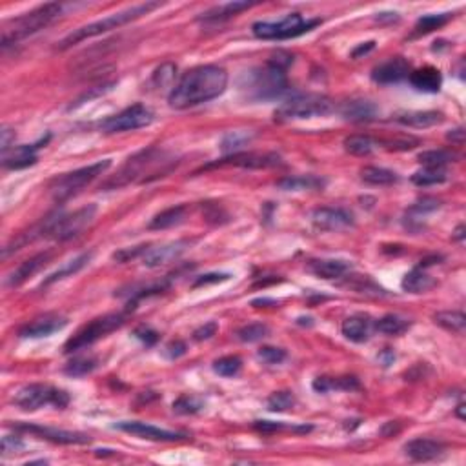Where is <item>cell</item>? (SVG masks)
Segmentation results:
<instances>
[{"mask_svg": "<svg viewBox=\"0 0 466 466\" xmlns=\"http://www.w3.org/2000/svg\"><path fill=\"white\" fill-rule=\"evenodd\" d=\"M266 405L270 412H286L295 406V397L291 391H275L268 397Z\"/></svg>", "mask_w": 466, "mask_h": 466, "instance_id": "45", "label": "cell"}, {"mask_svg": "<svg viewBox=\"0 0 466 466\" xmlns=\"http://www.w3.org/2000/svg\"><path fill=\"white\" fill-rule=\"evenodd\" d=\"M452 15L450 13H443V15H424L417 20L415 24V35H427L430 31L439 30L441 26L448 23Z\"/></svg>", "mask_w": 466, "mask_h": 466, "instance_id": "43", "label": "cell"}, {"mask_svg": "<svg viewBox=\"0 0 466 466\" xmlns=\"http://www.w3.org/2000/svg\"><path fill=\"white\" fill-rule=\"evenodd\" d=\"M446 181H448V170L446 168L424 166L412 175V182L417 186H436Z\"/></svg>", "mask_w": 466, "mask_h": 466, "instance_id": "36", "label": "cell"}, {"mask_svg": "<svg viewBox=\"0 0 466 466\" xmlns=\"http://www.w3.org/2000/svg\"><path fill=\"white\" fill-rule=\"evenodd\" d=\"M341 115L352 122H368L377 115V106L370 101H348L341 106Z\"/></svg>", "mask_w": 466, "mask_h": 466, "instance_id": "26", "label": "cell"}, {"mask_svg": "<svg viewBox=\"0 0 466 466\" xmlns=\"http://www.w3.org/2000/svg\"><path fill=\"white\" fill-rule=\"evenodd\" d=\"M312 222L321 232H339L355 225V219L343 208H319L312 213Z\"/></svg>", "mask_w": 466, "mask_h": 466, "instance_id": "15", "label": "cell"}, {"mask_svg": "<svg viewBox=\"0 0 466 466\" xmlns=\"http://www.w3.org/2000/svg\"><path fill=\"white\" fill-rule=\"evenodd\" d=\"M228 86L226 70L213 64L186 71L168 95V102L175 110H188L222 95Z\"/></svg>", "mask_w": 466, "mask_h": 466, "instance_id": "1", "label": "cell"}, {"mask_svg": "<svg viewBox=\"0 0 466 466\" xmlns=\"http://www.w3.org/2000/svg\"><path fill=\"white\" fill-rule=\"evenodd\" d=\"M321 20H308L299 13H291L284 17L279 23H268V20H260L251 26V31L257 39L263 40H286V39H295V37L308 33L315 26H319Z\"/></svg>", "mask_w": 466, "mask_h": 466, "instance_id": "9", "label": "cell"}, {"mask_svg": "<svg viewBox=\"0 0 466 466\" xmlns=\"http://www.w3.org/2000/svg\"><path fill=\"white\" fill-rule=\"evenodd\" d=\"M188 248V241H175L160 244L157 248H148L142 256V263L146 268H158L164 264H170L182 256Z\"/></svg>", "mask_w": 466, "mask_h": 466, "instance_id": "17", "label": "cell"}, {"mask_svg": "<svg viewBox=\"0 0 466 466\" xmlns=\"http://www.w3.org/2000/svg\"><path fill=\"white\" fill-rule=\"evenodd\" d=\"M381 432H383V436H391V434H399L401 427L397 424V422L390 421V422H386V424H384L383 430H381Z\"/></svg>", "mask_w": 466, "mask_h": 466, "instance_id": "60", "label": "cell"}, {"mask_svg": "<svg viewBox=\"0 0 466 466\" xmlns=\"http://www.w3.org/2000/svg\"><path fill=\"white\" fill-rule=\"evenodd\" d=\"M49 259H51V253H49V251L37 253V256L30 257V259L18 264L17 268L9 273L8 279H6V286H9V288H17V286L24 284L27 279H31L35 273H39L40 270L44 268L46 264L49 263Z\"/></svg>", "mask_w": 466, "mask_h": 466, "instance_id": "18", "label": "cell"}, {"mask_svg": "<svg viewBox=\"0 0 466 466\" xmlns=\"http://www.w3.org/2000/svg\"><path fill=\"white\" fill-rule=\"evenodd\" d=\"M270 328L263 322H250V325H244L242 328L237 330V339L242 343H257V341H263L264 337H268Z\"/></svg>", "mask_w": 466, "mask_h": 466, "instance_id": "42", "label": "cell"}, {"mask_svg": "<svg viewBox=\"0 0 466 466\" xmlns=\"http://www.w3.org/2000/svg\"><path fill=\"white\" fill-rule=\"evenodd\" d=\"M410 75V62L403 57H393L390 61L379 64L372 71V79L379 84H393L401 82Z\"/></svg>", "mask_w": 466, "mask_h": 466, "instance_id": "19", "label": "cell"}, {"mask_svg": "<svg viewBox=\"0 0 466 466\" xmlns=\"http://www.w3.org/2000/svg\"><path fill=\"white\" fill-rule=\"evenodd\" d=\"M92 257H93V253H80V256L75 257V259L68 260V263L62 264L57 272H53L51 275H49V277L42 282V286H49V284H53V282L62 281V279L73 277L75 273H79L80 270H82L84 266L89 263V260H92Z\"/></svg>", "mask_w": 466, "mask_h": 466, "instance_id": "32", "label": "cell"}, {"mask_svg": "<svg viewBox=\"0 0 466 466\" xmlns=\"http://www.w3.org/2000/svg\"><path fill=\"white\" fill-rule=\"evenodd\" d=\"M408 79L414 88H417L419 92H427V93H437L441 89V84H443L441 71L434 66L419 68V70L410 73Z\"/></svg>", "mask_w": 466, "mask_h": 466, "instance_id": "24", "label": "cell"}, {"mask_svg": "<svg viewBox=\"0 0 466 466\" xmlns=\"http://www.w3.org/2000/svg\"><path fill=\"white\" fill-rule=\"evenodd\" d=\"M462 408H465V405H459V406H458V415H459V419H465V414H462Z\"/></svg>", "mask_w": 466, "mask_h": 466, "instance_id": "62", "label": "cell"}, {"mask_svg": "<svg viewBox=\"0 0 466 466\" xmlns=\"http://www.w3.org/2000/svg\"><path fill=\"white\" fill-rule=\"evenodd\" d=\"M401 286H403V290L408 291V294H424V291L432 290V288L436 286V279L430 277V275L422 272L421 268H415L410 273H406Z\"/></svg>", "mask_w": 466, "mask_h": 466, "instance_id": "30", "label": "cell"}, {"mask_svg": "<svg viewBox=\"0 0 466 466\" xmlns=\"http://www.w3.org/2000/svg\"><path fill=\"white\" fill-rule=\"evenodd\" d=\"M186 350H188L186 343H182V341H172V343H168L166 346H164L163 353L166 359H170V361H175V359H179V357L184 355Z\"/></svg>", "mask_w": 466, "mask_h": 466, "instance_id": "51", "label": "cell"}, {"mask_svg": "<svg viewBox=\"0 0 466 466\" xmlns=\"http://www.w3.org/2000/svg\"><path fill=\"white\" fill-rule=\"evenodd\" d=\"M15 405L24 412H35L42 406H55V408H66L70 405V396L68 391L61 388L49 386V384H27L20 388L15 396Z\"/></svg>", "mask_w": 466, "mask_h": 466, "instance_id": "10", "label": "cell"}, {"mask_svg": "<svg viewBox=\"0 0 466 466\" xmlns=\"http://www.w3.org/2000/svg\"><path fill=\"white\" fill-rule=\"evenodd\" d=\"M361 179L372 186H390L399 181L396 172L379 166H366L361 170Z\"/></svg>", "mask_w": 466, "mask_h": 466, "instance_id": "33", "label": "cell"}, {"mask_svg": "<svg viewBox=\"0 0 466 466\" xmlns=\"http://www.w3.org/2000/svg\"><path fill=\"white\" fill-rule=\"evenodd\" d=\"M111 166L110 158H104V160H99L95 164H89V166H84L75 170V172L64 173V175L57 177L55 181L51 182V195L57 203H64L68 199H71L73 195H77L79 191H82L88 184H92L97 177H101L102 173Z\"/></svg>", "mask_w": 466, "mask_h": 466, "instance_id": "7", "label": "cell"}, {"mask_svg": "<svg viewBox=\"0 0 466 466\" xmlns=\"http://www.w3.org/2000/svg\"><path fill=\"white\" fill-rule=\"evenodd\" d=\"M126 322V313H106V315L93 319L92 322L84 325L73 337L64 344V352L73 353L84 350V348L92 346L97 341L104 339L106 335H110L117 328Z\"/></svg>", "mask_w": 466, "mask_h": 466, "instance_id": "8", "label": "cell"}, {"mask_svg": "<svg viewBox=\"0 0 466 466\" xmlns=\"http://www.w3.org/2000/svg\"><path fill=\"white\" fill-rule=\"evenodd\" d=\"M253 428L263 434H275V432H284V430H291V432H306L312 430V427H286L284 422L279 421H256L253 422Z\"/></svg>", "mask_w": 466, "mask_h": 466, "instance_id": "47", "label": "cell"}, {"mask_svg": "<svg viewBox=\"0 0 466 466\" xmlns=\"http://www.w3.org/2000/svg\"><path fill=\"white\" fill-rule=\"evenodd\" d=\"M257 357H259L263 363H266V365H281L286 359V352L282 348L263 346L259 352H257Z\"/></svg>", "mask_w": 466, "mask_h": 466, "instance_id": "49", "label": "cell"}, {"mask_svg": "<svg viewBox=\"0 0 466 466\" xmlns=\"http://www.w3.org/2000/svg\"><path fill=\"white\" fill-rule=\"evenodd\" d=\"M135 335L141 339L142 343L148 344V346H151V344L157 343V339H158L157 332H153L151 328H148V326H141V328H137Z\"/></svg>", "mask_w": 466, "mask_h": 466, "instance_id": "55", "label": "cell"}, {"mask_svg": "<svg viewBox=\"0 0 466 466\" xmlns=\"http://www.w3.org/2000/svg\"><path fill=\"white\" fill-rule=\"evenodd\" d=\"M15 428L57 444H88L89 441H92V437L82 434V432L61 430V428L39 427V424H15Z\"/></svg>", "mask_w": 466, "mask_h": 466, "instance_id": "14", "label": "cell"}, {"mask_svg": "<svg viewBox=\"0 0 466 466\" xmlns=\"http://www.w3.org/2000/svg\"><path fill=\"white\" fill-rule=\"evenodd\" d=\"M175 73H177V66L175 64H170V62H166V64H163L160 68H157L153 73V84L157 86V88H173V79H175Z\"/></svg>", "mask_w": 466, "mask_h": 466, "instance_id": "46", "label": "cell"}, {"mask_svg": "<svg viewBox=\"0 0 466 466\" xmlns=\"http://www.w3.org/2000/svg\"><path fill=\"white\" fill-rule=\"evenodd\" d=\"M251 6H256L253 2H228V4L217 6V8L210 9L206 13H203L201 20L206 23H217V20H225V18L233 17V15L241 13L244 9H250Z\"/></svg>", "mask_w": 466, "mask_h": 466, "instance_id": "34", "label": "cell"}, {"mask_svg": "<svg viewBox=\"0 0 466 466\" xmlns=\"http://www.w3.org/2000/svg\"><path fill=\"white\" fill-rule=\"evenodd\" d=\"M439 206L441 203L439 201H436V199H422V201H419L417 204H414V206L410 208V213H419V215H422V213L436 211Z\"/></svg>", "mask_w": 466, "mask_h": 466, "instance_id": "53", "label": "cell"}, {"mask_svg": "<svg viewBox=\"0 0 466 466\" xmlns=\"http://www.w3.org/2000/svg\"><path fill=\"white\" fill-rule=\"evenodd\" d=\"M397 122L408 128H432L443 122V113L439 111H406L397 115Z\"/></svg>", "mask_w": 466, "mask_h": 466, "instance_id": "27", "label": "cell"}, {"mask_svg": "<svg viewBox=\"0 0 466 466\" xmlns=\"http://www.w3.org/2000/svg\"><path fill=\"white\" fill-rule=\"evenodd\" d=\"M446 139H448V141H452V144L461 146L462 142H465V130H462V128L452 130V132L446 135Z\"/></svg>", "mask_w": 466, "mask_h": 466, "instance_id": "58", "label": "cell"}, {"mask_svg": "<svg viewBox=\"0 0 466 466\" xmlns=\"http://www.w3.org/2000/svg\"><path fill=\"white\" fill-rule=\"evenodd\" d=\"M313 390L317 393H328V391H352V390H359L361 384L357 381V377H352V375H344V377H317L313 381Z\"/></svg>", "mask_w": 466, "mask_h": 466, "instance_id": "28", "label": "cell"}, {"mask_svg": "<svg viewBox=\"0 0 466 466\" xmlns=\"http://www.w3.org/2000/svg\"><path fill=\"white\" fill-rule=\"evenodd\" d=\"M282 158L277 153H256V151H239V153L226 155L225 158L204 166L206 170L219 166H237L246 170H266V168L281 166Z\"/></svg>", "mask_w": 466, "mask_h": 466, "instance_id": "13", "label": "cell"}, {"mask_svg": "<svg viewBox=\"0 0 466 466\" xmlns=\"http://www.w3.org/2000/svg\"><path fill=\"white\" fill-rule=\"evenodd\" d=\"M241 92L248 101L268 102L281 99L288 92L286 70L266 62V66L250 70L241 82Z\"/></svg>", "mask_w": 466, "mask_h": 466, "instance_id": "2", "label": "cell"}, {"mask_svg": "<svg viewBox=\"0 0 466 466\" xmlns=\"http://www.w3.org/2000/svg\"><path fill=\"white\" fill-rule=\"evenodd\" d=\"M42 144V142H40ZM40 144H31V146H17L11 151L4 153V168L8 170H23V168L33 166L37 163V150Z\"/></svg>", "mask_w": 466, "mask_h": 466, "instance_id": "25", "label": "cell"}, {"mask_svg": "<svg viewBox=\"0 0 466 466\" xmlns=\"http://www.w3.org/2000/svg\"><path fill=\"white\" fill-rule=\"evenodd\" d=\"M68 321L64 317L58 315H44L35 321L27 322L24 328H20L18 335L23 339H40V337H49L55 332H61Z\"/></svg>", "mask_w": 466, "mask_h": 466, "instance_id": "20", "label": "cell"}, {"mask_svg": "<svg viewBox=\"0 0 466 466\" xmlns=\"http://www.w3.org/2000/svg\"><path fill=\"white\" fill-rule=\"evenodd\" d=\"M228 279H229V273H208V275H203V277H199L197 281L194 282V288L206 284H215V282L228 281Z\"/></svg>", "mask_w": 466, "mask_h": 466, "instance_id": "54", "label": "cell"}, {"mask_svg": "<svg viewBox=\"0 0 466 466\" xmlns=\"http://www.w3.org/2000/svg\"><path fill=\"white\" fill-rule=\"evenodd\" d=\"M201 408H203V403L195 399L194 396H181L173 403V412L181 415L197 414V412H201Z\"/></svg>", "mask_w": 466, "mask_h": 466, "instance_id": "48", "label": "cell"}, {"mask_svg": "<svg viewBox=\"0 0 466 466\" xmlns=\"http://www.w3.org/2000/svg\"><path fill=\"white\" fill-rule=\"evenodd\" d=\"M374 330V321L365 313H355V315L346 317L341 326L344 337L352 343H366Z\"/></svg>", "mask_w": 466, "mask_h": 466, "instance_id": "22", "label": "cell"}, {"mask_svg": "<svg viewBox=\"0 0 466 466\" xmlns=\"http://www.w3.org/2000/svg\"><path fill=\"white\" fill-rule=\"evenodd\" d=\"M251 139H253V133L251 132H229L222 137L220 141V150L226 155H233L241 151L242 146L250 144Z\"/></svg>", "mask_w": 466, "mask_h": 466, "instance_id": "41", "label": "cell"}, {"mask_svg": "<svg viewBox=\"0 0 466 466\" xmlns=\"http://www.w3.org/2000/svg\"><path fill=\"white\" fill-rule=\"evenodd\" d=\"M186 213H188L186 206L168 208V210L160 211V213H157V215L151 219V222L148 225V228L150 229H168V228H173V226H179L181 222H184Z\"/></svg>", "mask_w": 466, "mask_h": 466, "instance_id": "31", "label": "cell"}, {"mask_svg": "<svg viewBox=\"0 0 466 466\" xmlns=\"http://www.w3.org/2000/svg\"><path fill=\"white\" fill-rule=\"evenodd\" d=\"M217 330H219V325H217L215 321L204 322L203 326H199L197 330L194 332V339L199 341V343H203V341H208V339L213 337V335L217 334Z\"/></svg>", "mask_w": 466, "mask_h": 466, "instance_id": "52", "label": "cell"}, {"mask_svg": "<svg viewBox=\"0 0 466 466\" xmlns=\"http://www.w3.org/2000/svg\"><path fill=\"white\" fill-rule=\"evenodd\" d=\"M170 160L166 158L164 151H158L155 148L150 150H142L137 155L130 157L126 160L122 168H120L117 175L111 177L110 181L104 182L102 188L104 189H117L122 188V186H128L132 182H146L155 177H164V173H168L166 170H158L157 164H168Z\"/></svg>", "mask_w": 466, "mask_h": 466, "instance_id": "3", "label": "cell"}, {"mask_svg": "<svg viewBox=\"0 0 466 466\" xmlns=\"http://www.w3.org/2000/svg\"><path fill=\"white\" fill-rule=\"evenodd\" d=\"M18 448H23V441L18 439V437L6 436L4 439H2V452H4V455L17 452Z\"/></svg>", "mask_w": 466, "mask_h": 466, "instance_id": "56", "label": "cell"}, {"mask_svg": "<svg viewBox=\"0 0 466 466\" xmlns=\"http://www.w3.org/2000/svg\"><path fill=\"white\" fill-rule=\"evenodd\" d=\"M444 452V444L441 441L428 439V437H419V439L410 441L405 444V453L414 461H432V459L441 458Z\"/></svg>", "mask_w": 466, "mask_h": 466, "instance_id": "21", "label": "cell"}, {"mask_svg": "<svg viewBox=\"0 0 466 466\" xmlns=\"http://www.w3.org/2000/svg\"><path fill=\"white\" fill-rule=\"evenodd\" d=\"M146 250H148V246H135V248H122V250L115 251L113 253V259L119 260V263H128V260H133L137 259L139 256H144Z\"/></svg>", "mask_w": 466, "mask_h": 466, "instance_id": "50", "label": "cell"}, {"mask_svg": "<svg viewBox=\"0 0 466 466\" xmlns=\"http://www.w3.org/2000/svg\"><path fill=\"white\" fill-rule=\"evenodd\" d=\"M326 181L317 175H294L284 177L277 182V186L284 191H304V189H321Z\"/></svg>", "mask_w": 466, "mask_h": 466, "instance_id": "29", "label": "cell"}, {"mask_svg": "<svg viewBox=\"0 0 466 466\" xmlns=\"http://www.w3.org/2000/svg\"><path fill=\"white\" fill-rule=\"evenodd\" d=\"M97 215V206L95 204H88V206L80 208V210L73 211L70 215H61L57 220V225L53 226L49 237L55 241H68V239L77 237L79 233L88 228L95 220Z\"/></svg>", "mask_w": 466, "mask_h": 466, "instance_id": "12", "label": "cell"}, {"mask_svg": "<svg viewBox=\"0 0 466 466\" xmlns=\"http://www.w3.org/2000/svg\"><path fill=\"white\" fill-rule=\"evenodd\" d=\"M158 6H160L158 2H142V4L132 6V8L124 9V11H119V13H113V15H110V17H104V18H101V20H95V23H92V24H86V26L79 27V30H75V31H71L70 35L64 37V39L58 42L57 48L68 49V48H71V46L79 44V42H82V40H86V39L102 35V33H108V31H111V30H119V27L133 23V20H137V18H141V17H144V15H148L150 11L157 9Z\"/></svg>", "mask_w": 466, "mask_h": 466, "instance_id": "4", "label": "cell"}, {"mask_svg": "<svg viewBox=\"0 0 466 466\" xmlns=\"http://www.w3.org/2000/svg\"><path fill=\"white\" fill-rule=\"evenodd\" d=\"M115 428L126 432V434H132V436L141 437V439L148 441H181L184 439V434L181 432H172V430H164V428H157L153 424H148V422L141 421H122L117 422Z\"/></svg>", "mask_w": 466, "mask_h": 466, "instance_id": "16", "label": "cell"}, {"mask_svg": "<svg viewBox=\"0 0 466 466\" xmlns=\"http://www.w3.org/2000/svg\"><path fill=\"white\" fill-rule=\"evenodd\" d=\"M308 270L313 275H317V277L332 281V279H339L346 275V273L352 270V264L348 263V260L341 259H317L310 260Z\"/></svg>", "mask_w": 466, "mask_h": 466, "instance_id": "23", "label": "cell"}, {"mask_svg": "<svg viewBox=\"0 0 466 466\" xmlns=\"http://www.w3.org/2000/svg\"><path fill=\"white\" fill-rule=\"evenodd\" d=\"M462 237H465V226H459L458 229H455V235H453V239L455 241H462Z\"/></svg>", "mask_w": 466, "mask_h": 466, "instance_id": "61", "label": "cell"}, {"mask_svg": "<svg viewBox=\"0 0 466 466\" xmlns=\"http://www.w3.org/2000/svg\"><path fill=\"white\" fill-rule=\"evenodd\" d=\"M459 155L452 150H428L417 155V160L422 166L434 168H446V164L455 163Z\"/></svg>", "mask_w": 466, "mask_h": 466, "instance_id": "38", "label": "cell"}, {"mask_svg": "<svg viewBox=\"0 0 466 466\" xmlns=\"http://www.w3.org/2000/svg\"><path fill=\"white\" fill-rule=\"evenodd\" d=\"M343 146L348 153L357 155V157H366L377 148V141H374L368 135H350L344 139Z\"/></svg>", "mask_w": 466, "mask_h": 466, "instance_id": "37", "label": "cell"}, {"mask_svg": "<svg viewBox=\"0 0 466 466\" xmlns=\"http://www.w3.org/2000/svg\"><path fill=\"white\" fill-rule=\"evenodd\" d=\"M374 48H375L374 40H372V42H366V44H363V46H359V48L353 49L352 57L353 58H359V57H361V55H366V53H370Z\"/></svg>", "mask_w": 466, "mask_h": 466, "instance_id": "59", "label": "cell"}, {"mask_svg": "<svg viewBox=\"0 0 466 466\" xmlns=\"http://www.w3.org/2000/svg\"><path fill=\"white\" fill-rule=\"evenodd\" d=\"M2 142H0V150H2V153H8L9 148H11V144L15 142V132L13 130L9 128H2Z\"/></svg>", "mask_w": 466, "mask_h": 466, "instance_id": "57", "label": "cell"}, {"mask_svg": "<svg viewBox=\"0 0 466 466\" xmlns=\"http://www.w3.org/2000/svg\"><path fill=\"white\" fill-rule=\"evenodd\" d=\"M436 325H439L444 330L452 332V334H465L466 328V317L462 312H455V310H446V312H439L434 315Z\"/></svg>", "mask_w": 466, "mask_h": 466, "instance_id": "35", "label": "cell"}, {"mask_svg": "<svg viewBox=\"0 0 466 466\" xmlns=\"http://www.w3.org/2000/svg\"><path fill=\"white\" fill-rule=\"evenodd\" d=\"M64 11V4L61 2H49V4L39 6L30 13H24L20 17L9 20L2 30V48H8L9 44H15L18 40L33 35L37 31L44 30L46 26L57 20Z\"/></svg>", "mask_w": 466, "mask_h": 466, "instance_id": "5", "label": "cell"}, {"mask_svg": "<svg viewBox=\"0 0 466 466\" xmlns=\"http://www.w3.org/2000/svg\"><path fill=\"white\" fill-rule=\"evenodd\" d=\"M153 111L142 104H133L120 113L108 117L101 122V130L104 133H120V132H133L150 126L153 122Z\"/></svg>", "mask_w": 466, "mask_h": 466, "instance_id": "11", "label": "cell"}, {"mask_svg": "<svg viewBox=\"0 0 466 466\" xmlns=\"http://www.w3.org/2000/svg\"><path fill=\"white\" fill-rule=\"evenodd\" d=\"M374 328L379 332V334L396 337V335L405 334V332L408 330L410 322L399 315H384V317H381L377 322H375Z\"/></svg>", "mask_w": 466, "mask_h": 466, "instance_id": "39", "label": "cell"}, {"mask_svg": "<svg viewBox=\"0 0 466 466\" xmlns=\"http://www.w3.org/2000/svg\"><path fill=\"white\" fill-rule=\"evenodd\" d=\"M242 368V361L241 357L237 355H226L220 357L213 363V370H215L217 374L222 375V377H235V375L241 372Z\"/></svg>", "mask_w": 466, "mask_h": 466, "instance_id": "44", "label": "cell"}, {"mask_svg": "<svg viewBox=\"0 0 466 466\" xmlns=\"http://www.w3.org/2000/svg\"><path fill=\"white\" fill-rule=\"evenodd\" d=\"M332 99L317 93H306V95H294L286 99L277 110L275 119L277 120H295V119H312V117H325L334 111Z\"/></svg>", "mask_w": 466, "mask_h": 466, "instance_id": "6", "label": "cell"}, {"mask_svg": "<svg viewBox=\"0 0 466 466\" xmlns=\"http://www.w3.org/2000/svg\"><path fill=\"white\" fill-rule=\"evenodd\" d=\"M99 366V359L93 355H80L71 359L66 366H64V374L70 377H84L89 375L93 370Z\"/></svg>", "mask_w": 466, "mask_h": 466, "instance_id": "40", "label": "cell"}]
</instances>
